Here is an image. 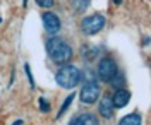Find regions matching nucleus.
<instances>
[{
  "label": "nucleus",
  "mask_w": 151,
  "mask_h": 125,
  "mask_svg": "<svg viewBox=\"0 0 151 125\" xmlns=\"http://www.w3.org/2000/svg\"><path fill=\"white\" fill-rule=\"evenodd\" d=\"M113 4H117V5H120V4H122V0H113Z\"/></svg>",
  "instance_id": "dca6fc26"
},
{
  "label": "nucleus",
  "mask_w": 151,
  "mask_h": 125,
  "mask_svg": "<svg viewBox=\"0 0 151 125\" xmlns=\"http://www.w3.org/2000/svg\"><path fill=\"white\" fill-rule=\"evenodd\" d=\"M69 125H100L98 124V118L93 115V113H84V115H79L72 118Z\"/></svg>",
  "instance_id": "1a4fd4ad"
},
{
  "label": "nucleus",
  "mask_w": 151,
  "mask_h": 125,
  "mask_svg": "<svg viewBox=\"0 0 151 125\" xmlns=\"http://www.w3.org/2000/svg\"><path fill=\"white\" fill-rule=\"evenodd\" d=\"M24 70H26V76H28V79H29V86H31V89H35L36 84H35V77H33V72H31L29 64H24Z\"/></svg>",
  "instance_id": "ddd939ff"
},
{
  "label": "nucleus",
  "mask_w": 151,
  "mask_h": 125,
  "mask_svg": "<svg viewBox=\"0 0 151 125\" xmlns=\"http://www.w3.org/2000/svg\"><path fill=\"white\" fill-rule=\"evenodd\" d=\"M119 74V69H117V64L113 62L112 58L105 57L100 60V64H98V77L105 81V82H110L113 81L115 77Z\"/></svg>",
  "instance_id": "20e7f679"
},
{
  "label": "nucleus",
  "mask_w": 151,
  "mask_h": 125,
  "mask_svg": "<svg viewBox=\"0 0 151 125\" xmlns=\"http://www.w3.org/2000/svg\"><path fill=\"white\" fill-rule=\"evenodd\" d=\"M40 7H43V9H50L52 5H53V0H35Z\"/></svg>",
  "instance_id": "4468645a"
},
{
  "label": "nucleus",
  "mask_w": 151,
  "mask_h": 125,
  "mask_svg": "<svg viewBox=\"0 0 151 125\" xmlns=\"http://www.w3.org/2000/svg\"><path fill=\"white\" fill-rule=\"evenodd\" d=\"M12 125H24V122H22V120H16Z\"/></svg>",
  "instance_id": "2eb2a0df"
},
{
  "label": "nucleus",
  "mask_w": 151,
  "mask_h": 125,
  "mask_svg": "<svg viewBox=\"0 0 151 125\" xmlns=\"http://www.w3.org/2000/svg\"><path fill=\"white\" fill-rule=\"evenodd\" d=\"M47 51L52 57V60L58 65H65L72 57V48L64 39L57 38V36H52V38L47 39Z\"/></svg>",
  "instance_id": "f257e3e1"
},
{
  "label": "nucleus",
  "mask_w": 151,
  "mask_h": 125,
  "mask_svg": "<svg viewBox=\"0 0 151 125\" xmlns=\"http://www.w3.org/2000/svg\"><path fill=\"white\" fill-rule=\"evenodd\" d=\"M98 110H100V115L103 118H112L113 115V105H112V96H103L100 105H98Z\"/></svg>",
  "instance_id": "6e6552de"
},
{
  "label": "nucleus",
  "mask_w": 151,
  "mask_h": 125,
  "mask_svg": "<svg viewBox=\"0 0 151 125\" xmlns=\"http://www.w3.org/2000/svg\"><path fill=\"white\" fill-rule=\"evenodd\" d=\"M38 106H40V111H43V113H48L50 111V103L47 101V98H40L38 99Z\"/></svg>",
  "instance_id": "f8f14e48"
},
{
  "label": "nucleus",
  "mask_w": 151,
  "mask_h": 125,
  "mask_svg": "<svg viewBox=\"0 0 151 125\" xmlns=\"http://www.w3.org/2000/svg\"><path fill=\"white\" fill-rule=\"evenodd\" d=\"M57 84L60 87H64V89H72L79 84V81H81V70L76 67V65H62V67L58 69V72H57Z\"/></svg>",
  "instance_id": "f03ea898"
},
{
  "label": "nucleus",
  "mask_w": 151,
  "mask_h": 125,
  "mask_svg": "<svg viewBox=\"0 0 151 125\" xmlns=\"http://www.w3.org/2000/svg\"><path fill=\"white\" fill-rule=\"evenodd\" d=\"M41 19H43L45 29H47L50 34H53V33H57L60 29V19H58V16L53 14V12H43Z\"/></svg>",
  "instance_id": "423d86ee"
},
{
  "label": "nucleus",
  "mask_w": 151,
  "mask_h": 125,
  "mask_svg": "<svg viewBox=\"0 0 151 125\" xmlns=\"http://www.w3.org/2000/svg\"><path fill=\"white\" fill-rule=\"evenodd\" d=\"M141 124H142V118L139 113H129L124 118H120V122H119V125H141Z\"/></svg>",
  "instance_id": "9d476101"
},
{
  "label": "nucleus",
  "mask_w": 151,
  "mask_h": 125,
  "mask_svg": "<svg viewBox=\"0 0 151 125\" xmlns=\"http://www.w3.org/2000/svg\"><path fill=\"white\" fill-rule=\"evenodd\" d=\"M129 101H131V93H129L127 89H117L112 96L113 108H124Z\"/></svg>",
  "instance_id": "0eeeda50"
},
{
  "label": "nucleus",
  "mask_w": 151,
  "mask_h": 125,
  "mask_svg": "<svg viewBox=\"0 0 151 125\" xmlns=\"http://www.w3.org/2000/svg\"><path fill=\"white\" fill-rule=\"evenodd\" d=\"M105 17L101 14H91V16H88L83 19L81 22V28H83V33L88 34V36H93L96 33H100L101 29L105 28Z\"/></svg>",
  "instance_id": "7ed1b4c3"
},
{
  "label": "nucleus",
  "mask_w": 151,
  "mask_h": 125,
  "mask_svg": "<svg viewBox=\"0 0 151 125\" xmlns=\"http://www.w3.org/2000/svg\"><path fill=\"white\" fill-rule=\"evenodd\" d=\"M74 98H76V93H70L69 96L65 98V101L62 103V106H60V110H58V113H57V118H62V116L65 115V111H67V108L72 105V101H74Z\"/></svg>",
  "instance_id": "9b49d317"
},
{
  "label": "nucleus",
  "mask_w": 151,
  "mask_h": 125,
  "mask_svg": "<svg viewBox=\"0 0 151 125\" xmlns=\"http://www.w3.org/2000/svg\"><path fill=\"white\" fill-rule=\"evenodd\" d=\"M79 96H81V101L86 103V105H93L98 101V96H100V86L96 84V82H86L83 89H81V93H79Z\"/></svg>",
  "instance_id": "39448f33"
}]
</instances>
